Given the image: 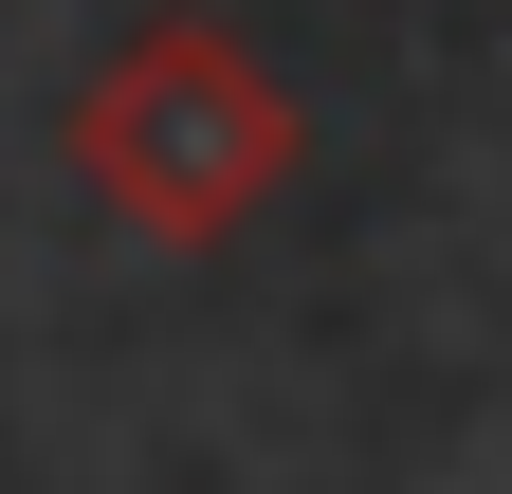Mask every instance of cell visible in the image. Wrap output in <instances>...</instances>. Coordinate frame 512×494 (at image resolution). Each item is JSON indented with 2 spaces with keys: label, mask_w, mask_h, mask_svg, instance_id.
Returning a JSON list of instances; mask_svg holds the SVG:
<instances>
[{
  "label": "cell",
  "mask_w": 512,
  "mask_h": 494,
  "mask_svg": "<svg viewBox=\"0 0 512 494\" xmlns=\"http://www.w3.org/2000/svg\"><path fill=\"white\" fill-rule=\"evenodd\" d=\"M55 147H74V183L128 220V238H165V257H220V238L293 183V74L256 55L238 19H128L74 110H55Z\"/></svg>",
  "instance_id": "6da1fadb"
}]
</instances>
